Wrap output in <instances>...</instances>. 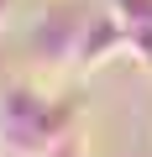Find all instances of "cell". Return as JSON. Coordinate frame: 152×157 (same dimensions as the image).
<instances>
[{
  "label": "cell",
  "instance_id": "cell-1",
  "mask_svg": "<svg viewBox=\"0 0 152 157\" xmlns=\"http://www.w3.org/2000/svg\"><path fill=\"white\" fill-rule=\"evenodd\" d=\"M73 136V110L37 89H6L0 100V141L16 157H53Z\"/></svg>",
  "mask_w": 152,
  "mask_h": 157
},
{
  "label": "cell",
  "instance_id": "cell-2",
  "mask_svg": "<svg viewBox=\"0 0 152 157\" xmlns=\"http://www.w3.org/2000/svg\"><path fill=\"white\" fill-rule=\"evenodd\" d=\"M115 16L126 26V42L142 58H152V0H115Z\"/></svg>",
  "mask_w": 152,
  "mask_h": 157
},
{
  "label": "cell",
  "instance_id": "cell-3",
  "mask_svg": "<svg viewBox=\"0 0 152 157\" xmlns=\"http://www.w3.org/2000/svg\"><path fill=\"white\" fill-rule=\"evenodd\" d=\"M53 157H84V152H79V136H68V141H63V147H58Z\"/></svg>",
  "mask_w": 152,
  "mask_h": 157
},
{
  "label": "cell",
  "instance_id": "cell-4",
  "mask_svg": "<svg viewBox=\"0 0 152 157\" xmlns=\"http://www.w3.org/2000/svg\"><path fill=\"white\" fill-rule=\"evenodd\" d=\"M11 6H16V0H0V26H6V16H11Z\"/></svg>",
  "mask_w": 152,
  "mask_h": 157
}]
</instances>
